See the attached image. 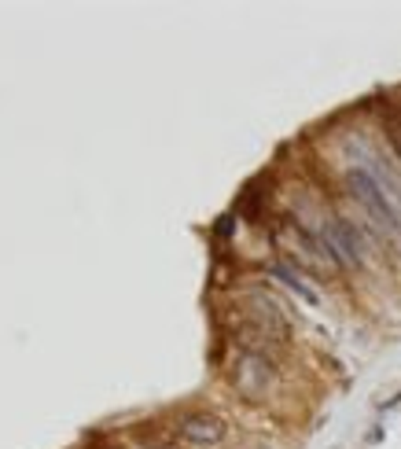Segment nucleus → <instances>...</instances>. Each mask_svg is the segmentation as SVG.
<instances>
[{
  "label": "nucleus",
  "mask_w": 401,
  "mask_h": 449,
  "mask_svg": "<svg viewBox=\"0 0 401 449\" xmlns=\"http://www.w3.org/2000/svg\"><path fill=\"white\" fill-rule=\"evenodd\" d=\"M320 251H324L335 265H357L364 258V244H361L357 229L350 221H339V217L320 224Z\"/></svg>",
  "instance_id": "nucleus-2"
},
{
  "label": "nucleus",
  "mask_w": 401,
  "mask_h": 449,
  "mask_svg": "<svg viewBox=\"0 0 401 449\" xmlns=\"http://www.w3.org/2000/svg\"><path fill=\"white\" fill-rule=\"evenodd\" d=\"M346 184H350L354 199L364 206L368 217H372L379 229L401 232V214H397V206H394V199L383 191V184L372 177V173H368V170H350V173H346Z\"/></svg>",
  "instance_id": "nucleus-1"
},
{
  "label": "nucleus",
  "mask_w": 401,
  "mask_h": 449,
  "mask_svg": "<svg viewBox=\"0 0 401 449\" xmlns=\"http://www.w3.org/2000/svg\"><path fill=\"white\" fill-rule=\"evenodd\" d=\"M181 435L188 442H199V445H214L224 438V424L217 420V416L210 412H188L181 420Z\"/></svg>",
  "instance_id": "nucleus-3"
}]
</instances>
